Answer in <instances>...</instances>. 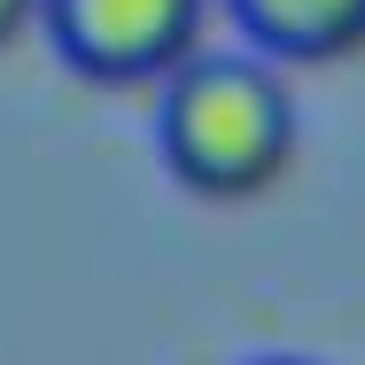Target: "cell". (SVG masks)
<instances>
[{
    "label": "cell",
    "instance_id": "obj_3",
    "mask_svg": "<svg viewBox=\"0 0 365 365\" xmlns=\"http://www.w3.org/2000/svg\"><path fill=\"white\" fill-rule=\"evenodd\" d=\"M264 63H334L365 47V0H225Z\"/></svg>",
    "mask_w": 365,
    "mask_h": 365
},
{
    "label": "cell",
    "instance_id": "obj_2",
    "mask_svg": "<svg viewBox=\"0 0 365 365\" xmlns=\"http://www.w3.org/2000/svg\"><path fill=\"white\" fill-rule=\"evenodd\" d=\"M202 16L210 0H47L39 24L71 71L101 86H148L202 55Z\"/></svg>",
    "mask_w": 365,
    "mask_h": 365
},
{
    "label": "cell",
    "instance_id": "obj_1",
    "mask_svg": "<svg viewBox=\"0 0 365 365\" xmlns=\"http://www.w3.org/2000/svg\"><path fill=\"white\" fill-rule=\"evenodd\" d=\"M163 163L179 187L241 202L264 195L295 155V101L264 55H195L179 78H163Z\"/></svg>",
    "mask_w": 365,
    "mask_h": 365
},
{
    "label": "cell",
    "instance_id": "obj_4",
    "mask_svg": "<svg viewBox=\"0 0 365 365\" xmlns=\"http://www.w3.org/2000/svg\"><path fill=\"white\" fill-rule=\"evenodd\" d=\"M39 16H47V0H0V47H8V39H24Z\"/></svg>",
    "mask_w": 365,
    "mask_h": 365
},
{
    "label": "cell",
    "instance_id": "obj_5",
    "mask_svg": "<svg viewBox=\"0 0 365 365\" xmlns=\"http://www.w3.org/2000/svg\"><path fill=\"white\" fill-rule=\"evenodd\" d=\"M257 365H311V358H257Z\"/></svg>",
    "mask_w": 365,
    "mask_h": 365
}]
</instances>
